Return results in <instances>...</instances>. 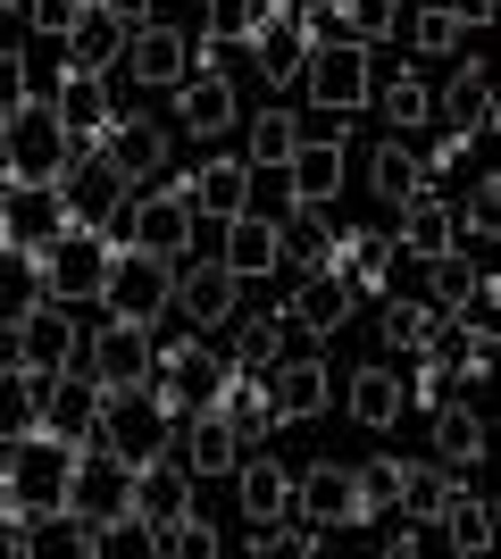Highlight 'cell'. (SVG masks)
I'll return each instance as SVG.
<instances>
[{"label": "cell", "instance_id": "obj_1", "mask_svg": "<svg viewBox=\"0 0 501 559\" xmlns=\"http://www.w3.org/2000/svg\"><path fill=\"white\" fill-rule=\"evenodd\" d=\"M75 151H93V142H75L50 117V100H17L0 117V185H59Z\"/></svg>", "mask_w": 501, "mask_h": 559}, {"label": "cell", "instance_id": "obj_2", "mask_svg": "<svg viewBox=\"0 0 501 559\" xmlns=\"http://www.w3.org/2000/svg\"><path fill=\"white\" fill-rule=\"evenodd\" d=\"M100 451H118L126 467L176 451V409L159 401V384H126V393H100V426H93Z\"/></svg>", "mask_w": 501, "mask_h": 559}, {"label": "cell", "instance_id": "obj_3", "mask_svg": "<svg viewBox=\"0 0 501 559\" xmlns=\"http://www.w3.org/2000/svg\"><path fill=\"white\" fill-rule=\"evenodd\" d=\"M109 259H118V242H109V234L100 226H59L43 242V251H34V267H43V301H100V284H109Z\"/></svg>", "mask_w": 501, "mask_h": 559}, {"label": "cell", "instance_id": "obj_4", "mask_svg": "<svg viewBox=\"0 0 501 559\" xmlns=\"http://www.w3.org/2000/svg\"><path fill=\"white\" fill-rule=\"evenodd\" d=\"M75 350H84V334H75L68 301H34L25 318H9V326H0V359H9V376H25V384L68 376Z\"/></svg>", "mask_w": 501, "mask_h": 559}, {"label": "cell", "instance_id": "obj_5", "mask_svg": "<svg viewBox=\"0 0 501 559\" xmlns=\"http://www.w3.org/2000/svg\"><path fill=\"white\" fill-rule=\"evenodd\" d=\"M301 93H310V109H326V117L368 109V93H377L368 43H351V34H326V43H310V59H301Z\"/></svg>", "mask_w": 501, "mask_h": 559}, {"label": "cell", "instance_id": "obj_6", "mask_svg": "<svg viewBox=\"0 0 501 559\" xmlns=\"http://www.w3.org/2000/svg\"><path fill=\"white\" fill-rule=\"evenodd\" d=\"M0 485H9V510L59 518V492H68V443H50V435L0 443Z\"/></svg>", "mask_w": 501, "mask_h": 559}, {"label": "cell", "instance_id": "obj_7", "mask_svg": "<svg viewBox=\"0 0 501 559\" xmlns=\"http://www.w3.org/2000/svg\"><path fill=\"white\" fill-rule=\"evenodd\" d=\"M100 301H109V318H126V326H159L167 309H176V259L118 251V259H109V284H100Z\"/></svg>", "mask_w": 501, "mask_h": 559}, {"label": "cell", "instance_id": "obj_8", "mask_svg": "<svg viewBox=\"0 0 501 559\" xmlns=\"http://www.w3.org/2000/svg\"><path fill=\"white\" fill-rule=\"evenodd\" d=\"M226 376H235V368H226L217 350H201L192 334H176V343L151 334V384H159L167 409H210V401L226 393Z\"/></svg>", "mask_w": 501, "mask_h": 559}, {"label": "cell", "instance_id": "obj_9", "mask_svg": "<svg viewBox=\"0 0 501 559\" xmlns=\"http://www.w3.org/2000/svg\"><path fill=\"white\" fill-rule=\"evenodd\" d=\"M59 518H93V526H118L126 518V460L100 443L68 451V492H59Z\"/></svg>", "mask_w": 501, "mask_h": 559}, {"label": "cell", "instance_id": "obj_10", "mask_svg": "<svg viewBox=\"0 0 501 559\" xmlns=\"http://www.w3.org/2000/svg\"><path fill=\"white\" fill-rule=\"evenodd\" d=\"M93 151L118 167V185H159V176H167V151H176V126H167V117H143V109H118V117H109V134H100Z\"/></svg>", "mask_w": 501, "mask_h": 559}, {"label": "cell", "instance_id": "obj_11", "mask_svg": "<svg viewBox=\"0 0 501 559\" xmlns=\"http://www.w3.org/2000/svg\"><path fill=\"white\" fill-rule=\"evenodd\" d=\"M192 226H201V217H192V192H184V185H167V192H134L118 234H126V251L184 259V251H192Z\"/></svg>", "mask_w": 501, "mask_h": 559}, {"label": "cell", "instance_id": "obj_12", "mask_svg": "<svg viewBox=\"0 0 501 559\" xmlns=\"http://www.w3.org/2000/svg\"><path fill=\"white\" fill-rule=\"evenodd\" d=\"M93 426H100V384L84 368L68 376H43L34 384V435H50V443H93Z\"/></svg>", "mask_w": 501, "mask_h": 559}, {"label": "cell", "instance_id": "obj_13", "mask_svg": "<svg viewBox=\"0 0 501 559\" xmlns=\"http://www.w3.org/2000/svg\"><path fill=\"white\" fill-rule=\"evenodd\" d=\"M301 59H310L301 0H260V25H251V68H260V84H301Z\"/></svg>", "mask_w": 501, "mask_h": 559}, {"label": "cell", "instance_id": "obj_14", "mask_svg": "<svg viewBox=\"0 0 501 559\" xmlns=\"http://www.w3.org/2000/svg\"><path fill=\"white\" fill-rule=\"evenodd\" d=\"M276 176H285V192L301 201V210L334 201V192L351 185V151H343V126H318V134H301V151H293Z\"/></svg>", "mask_w": 501, "mask_h": 559}, {"label": "cell", "instance_id": "obj_15", "mask_svg": "<svg viewBox=\"0 0 501 559\" xmlns=\"http://www.w3.org/2000/svg\"><path fill=\"white\" fill-rule=\"evenodd\" d=\"M75 368L93 376L100 393H126V384H151V326H126V318H109V326H100L93 343L75 350Z\"/></svg>", "mask_w": 501, "mask_h": 559}, {"label": "cell", "instance_id": "obj_16", "mask_svg": "<svg viewBox=\"0 0 501 559\" xmlns=\"http://www.w3.org/2000/svg\"><path fill=\"white\" fill-rule=\"evenodd\" d=\"M59 226H68L59 185H0V251H25V259H34Z\"/></svg>", "mask_w": 501, "mask_h": 559}, {"label": "cell", "instance_id": "obj_17", "mask_svg": "<svg viewBox=\"0 0 501 559\" xmlns=\"http://www.w3.org/2000/svg\"><path fill=\"white\" fill-rule=\"evenodd\" d=\"M126 75L134 84H151V93H167V84H184L192 75V43H184V25H159V17H143V25H126Z\"/></svg>", "mask_w": 501, "mask_h": 559}, {"label": "cell", "instance_id": "obj_18", "mask_svg": "<svg viewBox=\"0 0 501 559\" xmlns=\"http://www.w3.org/2000/svg\"><path fill=\"white\" fill-rule=\"evenodd\" d=\"M176 510H192V467L176 460V451L126 467V526H159V518H176Z\"/></svg>", "mask_w": 501, "mask_h": 559}, {"label": "cell", "instance_id": "obj_19", "mask_svg": "<svg viewBox=\"0 0 501 559\" xmlns=\"http://www.w3.org/2000/svg\"><path fill=\"white\" fill-rule=\"evenodd\" d=\"M351 309H359V301H351V284L326 276V267H310V276L285 293V309H276V318H285V334H318V343H326V334L351 326Z\"/></svg>", "mask_w": 501, "mask_h": 559}, {"label": "cell", "instance_id": "obj_20", "mask_svg": "<svg viewBox=\"0 0 501 559\" xmlns=\"http://www.w3.org/2000/svg\"><path fill=\"white\" fill-rule=\"evenodd\" d=\"M176 93V126H184L192 142H217L226 126H235V84H226V68H192L184 84H167Z\"/></svg>", "mask_w": 501, "mask_h": 559}, {"label": "cell", "instance_id": "obj_21", "mask_svg": "<svg viewBox=\"0 0 501 559\" xmlns=\"http://www.w3.org/2000/svg\"><path fill=\"white\" fill-rule=\"evenodd\" d=\"M50 117H59L75 142H100V134H109V117H118V100H109V75L68 68L59 84H50Z\"/></svg>", "mask_w": 501, "mask_h": 559}, {"label": "cell", "instance_id": "obj_22", "mask_svg": "<svg viewBox=\"0 0 501 559\" xmlns=\"http://www.w3.org/2000/svg\"><path fill=\"white\" fill-rule=\"evenodd\" d=\"M434 109H443V126H452L460 142H485V134H493V75H485V59L460 50V59H452V84H443Z\"/></svg>", "mask_w": 501, "mask_h": 559}, {"label": "cell", "instance_id": "obj_23", "mask_svg": "<svg viewBox=\"0 0 501 559\" xmlns=\"http://www.w3.org/2000/svg\"><path fill=\"white\" fill-rule=\"evenodd\" d=\"M217 226H226V267H235L242 284H251V276H276V267H285V226H276V217L235 210V217H217Z\"/></svg>", "mask_w": 501, "mask_h": 559}, {"label": "cell", "instance_id": "obj_24", "mask_svg": "<svg viewBox=\"0 0 501 559\" xmlns=\"http://www.w3.org/2000/svg\"><path fill=\"white\" fill-rule=\"evenodd\" d=\"M293 510L310 518V526H368L359 518V492H351V467H301L293 476Z\"/></svg>", "mask_w": 501, "mask_h": 559}, {"label": "cell", "instance_id": "obj_25", "mask_svg": "<svg viewBox=\"0 0 501 559\" xmlns=\"http://www.w3.org/2000/svg\"><path fill=\"white\" fill-rule=\"evenodd\" d=\"M176 309H184V326H226V318L242 309V276L226 267V259L184 267V276H176Z\"/></svg>", "mask_w": 501, "mask_h": 559}, {"label": "cell", "instance_id": "obj_26", "mask_svg": "<svg viewBox=\"0 0 501 559\" xmlns=\"http://www.w3.org/2000/svg\"><path fill=\"white\" fill-rule=\"evenodd\" d=\"M460 242V217H452V192H409L402 201V226H393V251H409V259H434V251H452Z\"/></svg>", "mask_w": 501, "mask_h": 559}, {"label": "cell", "instance_id": "obj_27", "mask_svg": "<svg viewBox=\"0 0 501 559\" xmlns=\"http://www.w3.org/2000/svg\"><path fill=\"white\" fill-rule=\"evenodd\" d=\"M235 510H242V526L285 518V510H293V467H285V460H260V451H242V460H235Z\"/></svg>", "mask_w": 501, "mask_h": 559}, {"label": "cell", "instance_id": "obj_28", "mask_svg": "<svg viewBox=\"0 0 501 559\" xmlns=\"http://www.w3.org/2000/svg\"><path fill=\"white\" fill-rule=\"evenodd\" d=\"M267 401H276V418H285V426L318 418V409L334 401L326 359H276V368H267Z\"/></svg>", "mask_w": 501, "mask_h": 559}, {"label": "cell", "instance_id": "obj_29", "mask_svg": "<svg viewBox=\"0 0 501 559\" xmlns=\"http://www.w3.org/2000/svg\"><path fill=\"white\" fill-rule=\"evenodd\" d=\"M427 418H434V460H443V467H477L485 460V409H477V393L434 401Z\"/></svg>", "mask_w": 501, "mask_h": 559}, {"label": "cell", "instance_id": "obj_30", "mask_svg": "<svg viewBox=\"0 0 501 559\" xmlns=\"http://www.w3.org/2000/svg\"><path fill=\"white\" fill-rule=\"evenodd\" d=\"M235 460H242V435H235V418L226 409H192L184 418V467L192 476H235Z\"/></svg>", "mask_w": 501, "mask_h": 559}, {"label": "cell", "instance_id": "obj_31", "mask_svg": "<svg viewBox=\"0 0 501 559\" xmlns=\"http://www.w3.org/2000/svg\"><path fill=\"white\" fill-rule=\"evenodd\" d=\"M59 50H68V68H93V75H109L118 68V50H126V25L100 9V0H84V17L59 34Z\"/></svg>", "mask_w": 501, "mask_h": 559}, {"label": "cell", "instance_id": "obj_32", "mask_svg": "<svg viewBox=\"0 0 501 559\" xmlns=\"http://www.w3.org/2000/svg\"><path fill=\"white\" fill-rule=\"evenodd\" d=\"M217 409H226V418H235V435H242V451H260L267 435H276V401H267V376H226V393H217Z\"/></svg>", "mask_w": 501, "mask_h": 559}, {"label": "cell", "instance_id": "obj_33", "mask_svg": "<svg viewBox=\"0 0 501 559\" xmlns=\"http://www.w3.org/2000/svg\"><path fill=\"white\" fill-rule=\"evenodd\" d=\"M184 192H192V217H235L251 201V159H210Z\"/></svg>", "mask_w": 501, "mask_h": 559}, {"label": "cell", "instance_id": "obj_34", "mask_svg": "<svg viewBox=\"0 0 501 559\" xmlns=\"http://www.w3.org/2000/svg\"><path fill=\"white\" fill-rule=\"evenodd\" d=\"M452 476H460V467H443V460H409V467H402V485H393V510L418 518V526H434V510L460 492Z\"/></svg>", "mask_w": 501, "mask_h": 559}, {"label": "cell", "instance_id": "obj_35", "mask_svg": "<svg viewBox=\"0 0 501 559\" xmlns=\"http://www.w3.org/2000/svg\"><path fill=\"white\" fill-rule=\"evenodd\" d=\"M368 192H377L384 210H402L409 192H427V176H418V151H409V142H393V134H384L377 151H368Z\"/></svg>", "mask_w": 501, "mask_h": 559}, {"label": "cell", "instance_id": "obj_36", "mask_svg": "<svg viewBox=\"0 0 501 559\" xmlns=\"http://www.w3.org/2000/svg\"><path fill=\"white\" fill-rule=\"evenodd\" d=\"M434 526L452 535V551H460V559L493 551V501H485V492H452V501L434 510Z\"/></svg>", "mask_w": 501, "mask_h": 559}, {"label": "cell", "instance_id": "obj_37", "mask_svg": "<svg viewBox=\"0 0 501 559\" xmlns=\"http://www.w3.org/2000/svg\"><path fill=\"white\" fill-rule=\"evenodd\" d=\"M402 409H409V393H402V376H393V368H359L351 376V418L368 426V435H384Z\"/></svg>", "mask_w": 501, "mask_h": 559}, {"label": "cell", "instance_id": "obj_38", "mask_svg": "<svg viewBox=\"0 0 501 559\" xmlns=\"http://www.w3.org/2000/svg\"><path fill=\"white\" fill-rule=\"evenodd\" d=\"M409 50H418V59H460V50H468V25H460L443 0H418V9H409Z\"/></svg>", "mask_w": 501, "mask_h": 559}, {"label": "cell", "instance_id": "obj_39", "mask_svg": "<svg viewBox=\"0 0 501 559\" xmlns=\"http://www.w3.org/2000/svg\"><path fill=\"white\" fill-rule=\"evenodd\" d=\"M226 326H235V359H226V368L267 376L276 359H285V318H226Z\"/></svg>", "mask_w": 501, "mask_h": 559}, {"label": "cell", "instance_id": "obj_40", "mask_svg": "<svg viewBox=\"0 0 501 559\" xmlns=\"http://www.w3.org/2000/svg\"><path fill=\"white\" fill-rule=\"evenodd\" d=\"M301 134H310V126L293 109H260L251 117V167H285L293 151H301Z\"/></svg>", "mask_w": 501, "mask_h": 559}, {"label": "cell", "instance_id": "obj_41", "mask_svg": "<svg viewBox=\"0 0 501 559\" xmlns=\"http://www.w3.org/2000/svg\"><path fill=\"white\" fill-rule=\"evenodd\" d=\"M477 276H485V267L452 242V251H434V259H427V301H434V309H460L468 293H477Z\"/></svg>", "mask_w": 501, "mask_h": 559}, {"label": "cell", "instance_id": "obj_42", "mask_svg": "<svg viewBox=\"0 0 501 559\" xmlns=\"http://www.w3.org/2000/svg\"><path fill=\"white\" fill-rule=\"evenodd\" d=\"M377 301H384V318H377L384 350H418V343H427V326L443 318L434 301H402V293H377Z\"/></svg>", "mask_w": 501, "mask_h": 559}, {"label": "cell", "instance_id": "obj_43", "mask_svg": "<svg viewBox=\"0 0 501 559\" xmlns=\"http://www.w3.org/2000/svg\"><path fill=\"white\" fill-rule=\"evenodd\" d=\"M368 100L384 109V126H427V117H434V93H427V75H393V84H377Z\"/></svg>", "mask_w": 501, "mask_h": 559}, {"label": "cell", "instance_id": "obj_44", "mask_svg": "<svg viewBox=\"0 0 501 559\" xmlns=\"http://www.w3.org/2000/svg\"><path fill=\"white\" fill-rule=\"evenodd\" d=\"M452 217H460V234L485 251V242H493V226H501V176H477V185L460 192V210H452Z\"/></svg>", "mask_w": 501, "mask_h": 559}, {"label": "cell", "instance_id": "obj_45", "mask_svg": "<svg viewBox=\"0 0 501 559\" xmlns=\"http://www.w3.org/2000/svg\"><path fill=\"white\" fill-rule=\"evenodd\" d=\"M393 485H402V460H368V467H351L359 518H377V510H393Z\"/></svg>", "mask_w": 501, "mask_h": 559}, {"label": "cell", "instance_id": "obj_46", "mask_svg": "<svg viewBox=\"0 0 501 559\" xmlns=\"http://www.w3.org/2000/svg\"><path fill=\"white\" fill-rule=\"evenodd\" d=\"M17 435H34V384L0 368V443H17Z\"/></svg>", "mask_w": 501, "mask_h": 559}, {"label": "cell", "instance_id": "obj_47", "mask_svg": "<svg viewBox=\"0 0 501 559\" xmlns=\"http://www.w3.org/2000/svg\"><path fill=\"white\" fill-rule=\"evenodd\" d=\"M25 17H34V34H50V43H59V34H68L75 17H84V0H17Z\"/></svg>", "mask_w": 501, "mask_h": 559}, {"label": "cell", "instance_id": "obj_48", "mask_svg": "<svg viewBox=\"0 0 501 559\" xmlns=\"http://www.w3.org/2000/svg\"><path fill=\"white\" fill-rule=\"evenodd\" d=\"M17 100H34V93H25V50L0 43V117L17 109Z\"/></svg>", "mask_w": 501, "mask_h": 559}, {"label": "cell", "instance_id": "obj_49", "mask_svg": "<svg viewBox=\"0 0 501 559\" xmlns=\"http://www.w3.org/2000/svg\"><path fill=\"white\" fill-rule=\"evenodd\" d=\"M443 9H452V17L468 25V34H477V25H493V9H501V0H443Z\"/></svg>", "mask_w": 501, "mask_h": 559}, {"label": "cell", "instance_id": "obj_50", "mask_svg": "<svg viewBox=\"0 0 501 559\" xmlns=\"http://www.w3.org/2000/svg\"><path fill=\"white\" fill-rule=\"evenodd\" d=\"M418 543H427V535H418V518H402V526H384V551H393V559H409Z\"/></svg>", "mask_w": 501, "mask_h": 559}, {"label": "cell", "instance_id": "obj_51", "mask_svg": "<svg viewBox=\"0 0 501 559\" xmlns=\"http://www.w3.org/2000/svg\"><path fill=\"white\" fill-rule=\"evenodd\" d=\"M100 9H109L118 25H143V17H151V0H100Z\"/></svg>", "mask_w": 501, "mask_h": 559}, {"label": "cell", "instance_id": "obj_52", "mask_svg": "<svg viewBox=\"0 0 501 559\" xmlns=\"http://www.w3.org/2000/svg\"><path fill=\"white\" fill-rule=\"evenodd\" d=\"M0 510H9V485H0Z\"/></svg>", "mask_w": 501, "mask_h": 559}, {"label": "cell", "instance_id": "obj_53", "mask_svg": "<svg viewBox=\"0 0 501 559\" xmlns=\"http://www.w3.org/2000/svg\"><path fill=\"white\" fill-rule=\"evenodd\" d=\"M0 9H17V0H0Z\"/></svg>", "mask_w": 501, "mask_h": 559}, {"label": "cell", "instance_id": "obj_54", "mask_svg": "<svg viewBox=\"0 0 501 559\" xmlns=\"http://www.w3.org/2000/svg\"><path fill=\"white\" fill-rule=\"evenodd\" d=\"M0 368H9V359H0Z\"/></svg>", "mask_w": 501, "mask_h": 559}]
</instances>
